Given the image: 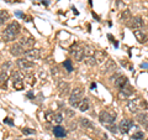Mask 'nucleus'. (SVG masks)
Returning a JSON list of instances; mask_svg holds the SVG:
<instances>
[{"mask_svg":"<svg viewBox=\"0 0 148 140\" xmlns=\"http://www.w3.org/2000/svg\"><path fill=\"white\" fill-rule=\"evenodd\" d=\"M21 26L17 21H12L10 24H8V26L5 27V30L3 32V37L5 41H14L15 37L20 34Z\"/></svg>","mask_w":148,"mask_h":140,"instance_id":"nucleus-1","label":"nucleus"},{"mask_svg":"<svg viewBox=\"0 0 148 140\" xmlns=\"http://www.w3.org/2000/svg\"><path fill=\"white\" fill-rule=\"evenodd\" d=\"M12 74V64L10 62H6L3 64L0 69V87L6 89V81L11 77Z\"/></svg>","mask_w":148,"mask_h":140,"instance_id":"nucleus-2","label":"nucleus"},{"mask_svg":"<svg viewBox=\"0 0 148 140\" xmlns=\"http://www.w3.org/2000/svg\"><path fill=\"white\" fill-rule=\"evenodd\" d=\"M82 100H83V89L80 87H75L74 89H72L71 96H69V104L73 108H78Z\"/></svg>","mask_w":148,"mask_h":140,"instance_id":"nucleus-3","label":"nucleus"},{"mask_svg":"<svg viewBox=\"0 0 148 140\" xmlns=\"http://www.w3.org/2000/svg\"><path fill=\"white\" fill-rule=\"evenodd\" d=\"M147 107L146 100L143 99H132V100H128L127 103V109L131 112V113H140V110H142L143 108Z\"/></svg>","mask_w":148,"mask_h":140,"instance_id":"nucleus-4","label":"nucleus"},{"mask_svg":"<svg viewBox=\"0 0 148 140\" xmlns=\"http://www.w3.org/2000/svg\"><path fill=\"white\" fill-rule=\"evenodd\" d=\"M115 119H116V114L110 113V112H108V110H103V112H100V114H99V120L103 124H106V125L114 124Z\"/></svg>","mask_w":148,"mask_h":140,"instance_id":"nucleus-5","label":"nucleus"},{"mask_svg":"<svg viewBox=\"0 0 148 140\" xmlns=\"http://www.w3.org/2000/svg\"><path fill=\"white\" fill-rule=\"evenodd\" d=\"M16 64H17V67L21 69V71H24V72H29L30 69H32L35 67V64L34 62H31L29 61L27 58H18L17 61H16Z\"/></svg>","mask_w":148,"mask_h":140,"instance_id":"nucleus-6","label":"nucleus"},{"mask_svg":"<svg viewBox=\"0 0 148 140\" xmlns=\"http://www.w3.org/2000/svg\"><path fill=\"white\" fill-rule=\"evenodd\" d=\"M18 44H20L22 47L25 49V51L27 50H31V49H34V46L36 44V40L34 39V37H30V36H27V37H21L20 41H18Z\"/></svg>","mask_w":148,"mask_h":140,"instance_id":"nucleus-7","label":"nucleus"},{"mask_svg":"<svg viewBox=\"0 0 148 140\" xmlns=\"http://www.w3.org/2000/svg\"><path fill=\"white\" fill-rule=\"evenodd\" d=\"M133 127V120L131 119H122L119 124V130L123 134H127L128 130Z\"/></svg>","mask_w":148,"mask_h":140,"instance_id":"nucleus-8","label":"nucleus"},{"mask_svg":"<svg viewBox=\"0 0 148 140\" xmlns=\"http://www.w3.org/2000/svg\"><path fill=\"white\" fill-rule=\"evenodd\" d=\"M130 21L131 22L128 24V26L131 27L132 30H141L143 24H145V21H143V19L141 16H135V17H132Z\"/></svg>","mask_w":148,"mask_h":140,"instance_id":"nucleus-9","label":"nucleus"},{"mask_svg":"<svg viewBox=\"0 0 148 140\" xmlns=\"http://www.w3.org/2000/svg\"><path fill=\"white\" fill-rule=\"evenodd\" d=\"M25 58H27L29 61H36V60H38L40 58V50H37V49H31V50H27L25 51Z\"/></svg>","mask_w":148,"mask_h":140,"instance_id":"nucleus-10","label":"nucleus"},{"mask_svg":"<svg viewBox=\"0 0 148 140\" xmlns=\"http://www.w3.org/2000/svg\"><path fill=\"white\" fill-rule=\"evenodd\" d=\"M10 52L12 56H15V57H20V56L25 53V49L17 42V44H14L10 47Z\"/></svg>","mask_w":148,"mask_h":140,"instance_id":"nucleus-11","label":"nucleus"},{"mask_svg":"<svg viewBox=\"0 0 148 140\" xmlns=\"http://www.w3.org/2000/svg\"><path fill=\"white\" fill-rule=\"evenodd\" d=\"M71 53L74 56V58L77 60V61H83L85 57V55H84V49L83 47H73L72 51H71Z\"/></svg>","mask_w":148,"mask_h":140,"instance_id":"nucleus-12","label":"nucleus"},{"mask_svg":"<svg viewBox=\"0 0 148 140\" xmlns=\"http://www.w3.org/2000/svg\"><path fill=\"white\" fill-rule=\"evenodd\" d=\"M132 94H133V88L130 87V86H126L119 92V98L120 99H127V98Z\"/></svg>","mask_w":148,"mask_h":140,"instance_id":"nucleus-13","label":"nucleus"},{"mask_svg":"<svg viewBox=\"0 0 148 140\" xmlns=\"http://www.w3.org/2000/svg\"><path fill=\"white\" fill-rule=\"evenodd\" d=\"M115 68H116V63H115V61H112V60H108V61L105 62L104 68H103V73L112 72Z\"/></svg>","mask_w":148,"mask_h":140,"instance_id":"nucleus-14","label":"nucleus"},{"mask_svg":"<svg viewBox=\"0 0 148 140\" xmlns=\"http://www.w3.org/2000/svg\"><path fill=\"white\" fill-rule=\"evenodd\" d=\"M115 86H116L117 88H120V89H122V88H125L126 86H128V79L127 77L125 76H120L116 81H115Z\"/></svg>","mask_w":148,"mask_h":140,"instance_id":"nucleus-15","label":"nucleus"},{"mask_svg":"<svg viewBox=\"0 0 148 140\" xmlns=\"http://www.w3.org/2000/svg\"><path fill=\"white\" fill-rule=\"evenodd\" d=\"M133 35H135L138 42H141V44L147 42V36L142 30H133Z\"/></svg>","mask_w":148,"mask_h":140,"instance_id":"nucleus-16","label":"nucleus"},{"mask_svg":"<svg viewBox=\"0 0 148 140\" xmlns=\"http://www.w3.org/2000/svg\"><path fill=\"white\" fill-rule=\"evenodd\" d=\"M58 89H59V94L63 97V96H67L69 93V91H71V86H69V83H67V82H62L61 85H59Z\"/></svg>","mask_w":148,"mask_h":140,"instance_id":"nucleus-17","label":"nucleus"},{"mask_svg":"<svg viewBox=\"0 0 148 140\" xmlns=\"http://www.w3.org/2000/svg\"><path fill=\"white\" fill-rule=\"evenodd\" d=\"M53 134L57 138H64L67 135V132H66V129L61 127V125H57V127L53 128Z\"/></svg>","mask_w":148,"mask_h":140,"instance_id":"nucleus-18","label":"nucleus"},{"mask_svg":"<svg viewBox=\"0 0 148 140\" xmlns=\"http://www.w3.org/2000/svg\"><path fill=\"white\" fill-rule=\"evenodd\" d=\"M94 57H95L96 63L101 64V63H104L105 58H106V52H104V51H95Z\"/></svg>","mask_w":148,"mask_h":140,"instance_id":"nucleus-19","label":"nucleus"},{"mask_svg":"<svg viewBox=\"0 0 148 140\" xmlns=\"http://www.w3.org/2000/svg\"><path fill=\"white\" fill-rule=\"evenodd\" d=\"M136 120L138 123H141V124H143L145 125L146 123H147V120H148V115H147V113L146 112H140V113H137L136 114Z\"/></svg>","mask_w":148,"mask_h":140,"instance_id":"nucleus-20","label":"nucleus"},{"mask_svg":"<svg viewBox=\"0 0 148 140\" xmlns=\"http://www.w3.org/2000/svg\"><path fill=\"white\" fill-rule=\"evenodd\" d=\"M83 49H84V55H85V57H94V55H95V49L92 47V46L85 45Z\"/></svg>","mask_w":148,"mask_h":140,"instance_id":"nucleus-21","label":"nucleus"},{"mask_svg":"<svg viewBox=\"0 0 148 140\" xmlns=\"http://www.w3.org/2000/svg\"><path fill=\"white\" fill-rule=\"evenodd\" d=\"M120 17H121V20L123 22H127L132 19V15H131V11L127 10V9H125V10L121 11V14H120Z\"/></svg>","mask_w":148,"mask_h":140,"instance_id":"nucleus-22","label":"nucleus"},{"mask_svg":"<svg viewBox=\"0 0 148 140\" xmlns=\"http://www.w3.org/2000/svg\"><path fill=\"white\" fill-rule=\"evenodd\" d=\"M9 17H10V15H9V12L6 10H0V26L5 24L9 20Z\"/></svg>","mask_w":148,"mask_h":140,"instance_id":"nucleus-23","label":"nucleus"},{"mask_svg":"<svg viewBox=\"0 0 148 140\" xmlns=\"http://www.w3.org/2000/svg\"><path fill=\"white\" fill-rule=\"evenodd\" d=\"M89 99L88 98H83V100L80 102V104H79V110H82V112H86L88 109H89Z\"/></svg>","mask_w":148,"mask_h":140,"instance_id":"nucleus-24","label":"nucleus"},{"mask_svg":"<svg viewBox=\"0 0 148 140\" xmlns=\"http://www.w3.org/2000/svg\"><path fill=\"white\" fill-rule=\"evenodd\" d=\"M12 86H14V89L15 91H22L25 87V83L22 79H17V81H14L12 82Z\"/></svg>","mask_w":148,"mask_h":140,"instance_id":"nucleus-25","label":"nucleus"},{"mask_svg":"<svg viewBox=\"0 0 148 140\" xmlns=\"http://www.w3.org/2000/svg\"><path fill=\"white\" fill-rule=\"evenodd\" d=\"M25 81L26 83H29L30 86H34L35 85V82H36V77H35V74H26L25 76Z\"/></svg>","mask_w":148,"mask_h":140,"instance_id":"nucleus-26","label":"nucleus"},{"mask_svg":"<svg viewBox=\"0 0 148 140\" xmlns=\"http://www.w3.org/2000/svg\"><path fill=\"white\" fill-rule=\"evenodd\" d=\"M53 122L56 123V124H61L62 122H63V115L61 114V113H56L54 114V116H53Z\"/></svg>","mask_w":148,"mask_h":140,"instance_id":"nucleus-27","label":"nucleus"},{"mask_svg":"<svg viewBox=\"0 0 148 140\" xmlns=\"http://www.w3.org/2000/svg\"><path fill=\"white\" fill-rule=\"evenodd\" d=\"M80 124L83 125L84 128H92V124L89 119H85V118H82L80 119Z\"/></svg>","mask_w":148,"mask_h":140,"instance_id":"nucleus-28","label":"nucleus"},{"mask_svg":"<svg viewBox=\"0 0 148 140\" xmlns=\"http://www.w3.org/2000/svg\"><path fill=\"white\" fill-rule=\"evenodd\" d=\"M85 63L88 66H94V64H96L95 57H85Z\"/></svg>","mask_w":148,"mask_h":140,"instance_id":"nucleus-29","label":"nucleus"},{"mask_svg":"<svg viewBox=\"0 0 148 140\" xmlns=\"http://www.w3.org/2000/svg\"><path fill=\"white\" fill-rule=\"evenodd\" d=\"M64 68L67 69V72H72L73 71V66H72V62L67 60V61H64Z\"/></svg>","mask_w":148,"mask_h":140,"instance_id":"nucleus-30","label":"nucleus"},{"mask_svg":"<svg viewBox=\"0 0 148 140\" xmlns=\"http://www.w3.org/2000/svg\"><path fill=\"white\" fill-rule=\"evenodd\" d=\"M36 132L34 129H30V128H24L22 129V134H25V135H32V134H35Z\"/></svg>","mask_w":148,"mask_h":140,"instance_id":"nucleus-31","label":"nucleus"},{"mask_svg":"<svg viewBox=\"0 0 148 140\" xmlns=\"http://www.w3.org/2000/svg\"><path fill=\"white\" fill-rule=\"evenodd\" d=\"M53 116H54V114H52L51 112H46L45 118H46V120H47V122H53Z\"/></svg>","mask_w":148,"mask_h":140,"instance_id":"nucleus-32","label":"nucleus"},{"mask_svg":"<svg viewBox=\"0 0 148 140\" xmlns=\"http://www.w3.org/2000/svg\"><path fill=\"white\" fill-rule=\"evenodd\" d=\"M140 139H143V133L142 132H137L136 134L132 135V140H140Z\"/></svg>","mask_w":148,"mask_h":140,"instance_id":"nucleus-33","label":"nucleus"},{"mask_svg":"<svg viewBox=\"0 0 148 140\" xmlns=\"http://www.w3.org/2000/svg\"><path fill=\"white\" fill-rule=\"evenodd\" d=\"M108 130H110L111 133H114V134H116L117 133V127L115 124H111V125H108Z\"/></svg>","mask_w":148,"mask_h":140,"instance_id":"nucleus-34","label":"nucleus"},{"mask_svg":"<svg viewBox=\"0 0 148 140\" xmlns=\"http://www.w3.org/2000/svg\"><path fill=\"white\" fill-rule=\"evenodd\" d=\"M64 110H66V113H67L69 116H73V115H74V112H72L71 109H64Z\"/></svg>","mask_w":148,"mask_h":140,"instance_id":"nucleus-35","label":"nucleus"},{"mask_svg":"<svg viewBox=\"0 0 148 140\" xmlns=\"http://www.w3.org/2000/svg\"><path fill=\"white\" fill-rule=\"evenodd\" d=\"M4 1L8 4H14V3H17V0H4Z\"/></svg>","mask_w":148,"mask_h":140,"instance_id":"nucleus-36","label":"nucleus"},{"mask_svg":"<svg viewBox=\"0 0 148 140\" xmlns=\"http://www.w3.org/2000/svg\"><path fill=\"white\" fill-rule=\"evenodd\" d=\"M5 123H8L9 125H12V122H11V119H9V118H5Z\"/></svg>","mask_w":148,"mask_h":140,"instance_id":"nucleus-37","label":"nucleus"},{"mask_svg":"<svg viewBox=\"0 0 148 140\" xmlns=\"http://www.w3.org/2000/svg\"><path fill=\"white\" fill-rule=\"evenodd\" d=\"M141 67H142V68H148V63H142Z\"/></svg>","mask_w":148,"mask_h":140,"instance_id":"nucleus-38","label":"nucleus"},{"mask_svg":"<svg viewBox=\"0 0 148 140\" xmlns=\"http://www.w3.org/2000/svg\"><path fill=\"white\" fill-rule=\"evenodd\" d=\"M91 88H92V89H95V88H96V83H92V85H91Z\"/></svg>","mask_w":148,"mask_h":140,"instance_id":"nucleus-39","label":"nucleus"},{"mask_svg":"<svg viewBox=\"0 0 148 140\" xmlns=\"http://www.w3.org/2000/svg\"><path fill=\"white\" fill-rule=\"evenodd\" d=\"M143 127H145V128H146V129H147V130H148V120H147V123H146V124H145V125H143Z\"/></svg>","mask_w":148,"mask_h":140,"instance_id":"nucleus-40","label":"nucleus"},{"mask_svg":"<svg viewBox=\"0 0 148 140\" xmlns=\"http://www.w3.org/2000/svg\"><path fill=\"white\" fill-rule=\"evenodd\" d=\"M27 97H29V98H32V97H34V94H32V93H29V94H27Z\"/></svg>","mask_w":148,"mask_h":140,"instance_id":"nucleus-41","label":"nucleus"},{"mask_svg":"<svg viewBox=\"0 0 148 140\" xmlns=\"http://www.w3.org/2000/svg\"><path fill=\"white\" fill-rule=\"evenodd\" d=\"M103 140H109V139H108V138H106V137H104V138H103Z\"/></svg>","mask_w":148,"mask_h":140,"instance_id":"nucleus-42","label":"nucleus"},{"mask_svg":"<svg viewBox=\"0 0 148 140\" xmlns=\"http://www.w3.org/2000/svg\"><path fill=\"white\" fill-rule=\"evenodd\" d=\"M26 140H32V139H26Z\"/></svg>","mask_w":148,"mask_h":140,"instance_id":"nucleus-43","label":"nucleus"},{"mask_svg":"<svg viewBox=\"0 0 148 140\" xmlns=\"http://www.w3.org/2000/svg\"><path fill=\"white\" fill-rule=\"evenodd\" d=\"M147 140H148V139H147Z\"/></svg>","mask_w":148,"mask_h":140,"instance_id":"nucleus-44","label":"nucleus"},{"mask_svg":"<svg viewBox=\"0 0 148 140\" xmlns=\"http://www.w3.org/2000/svg\"><path fill=\"white\" fill-rule=\"evenodd\" d=\"M17 140H18V139H17Z\"/></svg>","mask_w":148,"mask_h":140,"instance_id":"nucleus-45","label":"nucleus"}]
</instances>
